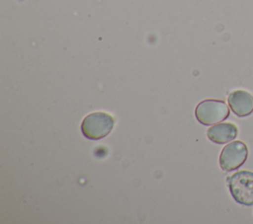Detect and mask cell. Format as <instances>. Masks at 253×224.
Returning <instances> with one entry per match:
<instances>
[{
    "label": "cell",
    "mask_w": 253,
    "mask_h": 224,
    "mask_svg": "<svg viewBox=\"0 0 253 224\" xmlns=\"http://www.w3.org/2000/svg\"><path fill=\"white\" fill-rule=\"evenodd\" d=\"M114 117L104 112H95L88 114L82 121L81 131L90 140H99L106 137L113 129Z\"/></svg>",
    "instance_id": "2"
},
{
    "label": "cell",
    "mask_w": 253,
    "mask_h": 224,
    "mask_svg": "<svg viewBox=\"0 0 253 224\" xmlns=\"http://www.w3.org/2000/svg\"><path fill=\"white\" fill-rule=\"evenodd\" d=\"M195 115L200 123L211 125L226 119L229 109L221 100H204L196 107Z\"/></svg>",
    "instance_id": "3"
},
{
    "label": "cell",
    "mask_w": 253,
    "mask_h": 224,
    "mask_svg": "<svg viewBox=\"0 0 253 224\" xmlns=\"http://www.w3.org/2000/svg\"><path fill=\"white\" fill-rule=\"evenodd\" d=\"M237 127L230 122L214 124L207 131L208 138L216 144H224L233 140L237 136Z\"/></svg>",
    "instance_id": "6"
},
{
    "label": "cell",
    "mask_w": 253,
    "mask_h": 224,
    "mask_svg": "<svg viewBox=\"0 0 253 224\" xmlns=\"http://www.w3.org/2000/svg\"><path fill=\"white\" fill-rule=\"evenodd\" d=\"M228 105L238 117L248 116L253 112V96L244 90H235L227 98Z\"/></svg>",
    "instance_id": "5"
},
{
    "label": "cell",
    "mask_w": 253,
    "mask_h": 224,
    "mask_svg": "<svg viewBox=\"0 0 253 224\" xmlns=\"http://www.w3.org/2000/svg\"><path fill=\"white\" fill-rule=\"evenodd\" d=\"M248 149L242 141H232L225 145L219 155V166L224 172H231L240 168L246 161Z\"/></svg>",
    "instance_id": "4"
},
{
    "label": "cell",
    "mask_w": 253,
    "mask_h": 224,
    "mask_svg": "<svg viewBox=\"0 0 253 224\" xmlns=\"http://www.w3.org/2000/svg\"><path fill=\"white\" fill-rule=\"evenodd\" d=\"M227 186L234 200L242 205H253V172L239 171L227 178Z\"/></svg>",
    "instance_id": "1"
}]
</instances>
